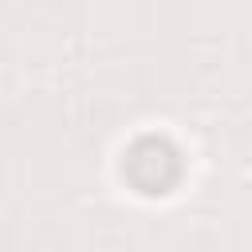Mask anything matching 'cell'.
I'll list each match as a JSON object with an SVG mask.
<instances>
[{
	"label": "cell",
	"mask_w": 252,
	"mask_h": 252,
	"mask_svg": "<svg viewBox=\"0 0 252 252\" xmlns=\"http://www.w3.org/2000/svg\"><path fill=\"white\" fill-rule=\"evenodd\" d=\"M185 173V158L173 138L165 134H138L122 150V177L142 197H165L177 189Z\"/></svg>",
	"instance_id": "cell-1"
}]
</instances>
